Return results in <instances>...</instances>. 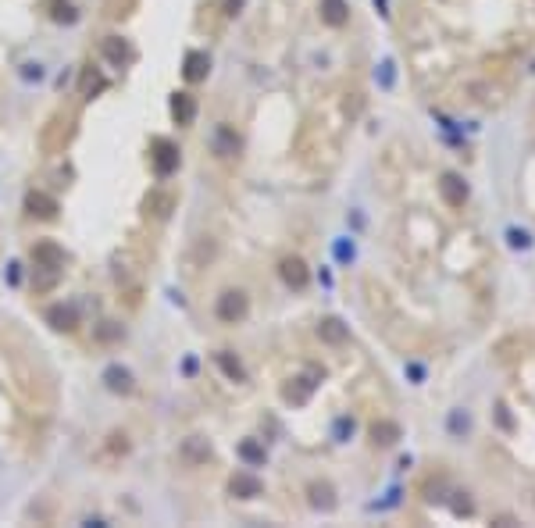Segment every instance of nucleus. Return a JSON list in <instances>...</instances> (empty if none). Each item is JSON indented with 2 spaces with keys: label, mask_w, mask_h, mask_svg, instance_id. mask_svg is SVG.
<instances>
[{
  "label": "nucleus",
  "mask_w": 535,
  "mask_h": 528,
  "mask_svg": "<svg viewBox=\"0 0 535 528\" xmlns=\"http://www.w3.org/2000/svg\"><path fill=\"white\" fill-rule=\"evenodd\" d=\"M246 311H250V300H246V293L243 289H225L218 304H214V314L225 322V325H236L246 318Z\"/></svg>",
  "instance_id": "1"
},
{
  "label": "nucleus",
  "mask_w": 535,
  "mask_h": 528,
  "mask_svg": "<svg viewBox=\"0 0 535 528\" xmlns=\"http://www.w3.org/2000/svg\"><path fill=\"white\" fill-rule=\"evenodd\" d=\"M154 168H157V175H172L175 168H179V146L172 139H154Z\"/></svg>",
  "instance_id": "2"
},
{
  "label": "nucleus",
  "mask_w": 535,
  "mask_h": 528,
  "mask_svg": "<svg viewBox=\"0 0 535 528\" xmlns=\"http://www.w3.org/2000/svg\"><path fill=\"white\" fill-rule=\"evenodd\" d=\"M279 275L285 286H293V289H303L307 282H311V271H307V264L300 257H282L279 261Z\"/></svg>",
  "instance_id": "3"
},
{
  "label": "nucleus",
  "mask_w": 535,
  "mask_h": 528,
  "mask_svg": "<svg viewBox=\"0 0 535 528\" xmlns=\"http://www.w3.org/2000/svg\"><path fill=\"white\" fill-rule=\"evenodd\" d=\"M439 193H443V200H446L450 207H464V204H467V182H464L461 175H454V172H446V175L439 179Z\"/></svg>",
  "instance_id": "4"
},
{
  "label": "nucleus",
  "mask_w": 535,
  "mask_h": 528,
  "mask_svg": "<svg viewBox=\"0 0 535 528\" xmlns=\"http://www.w3.org/2000/svg\"><path fill=\"white\" fill-rule=\"evenodd\" d=\"M26 211L32 218H57V200L50 193H43V189H32V193L26 197Z\"/></svg>",
  "instance_id": "5"
},
{
  "label": "nucleus",
  "mask_w": 535,
  "mask_h": 528,
  "mask_svg": "<svg viewBox=\"0 0 535 528\" xmlns=\"http://www.w3.org/2000/svg\"><path fill=\"white\" fill-rule=\"evenodd\" d=\"M32 264H36V268H61V264H65V253H61L57 243L43 239V243L32 246Z\"/></svg>",
  "instance_id": "6"
},
{
  "label": "nucleus",
  "mask_w": 535,
  "mask_h": 528,
  "mask_svg": "<svg viewBox=\"0 0 535 528\" xmlns=\"http://www.w3.org/2000/svg\"><path fill=\"white\" fill-rule=\"evenodd\" d=\"M229 489H232V496H239V500H254V496H261V478H254V475H246V471H236L232 478H229Z\"/></svg>",
  "instance_id": "7"
},
{
  "label": "nucleus",
  "mask_w": 535,
  "mask_h": 528,
  "mask_svg": "<svg viewBox=\"0 0 535 528\" xmlns=\"http://www.w3.org/2000/svg\"><path fill=\"white\" fill-rule=\"evenodd\" d=\"M211 72V57L203 50H190L186 54V68H182V75H186V82H203Z\"/></svg>",
  "instance_id": "8"
},
{
  "label": "nucleus",
  "mask_w": 535,
  "mask_h": 528,
  "mask_svg": "<svg viewBox=\"0 0 535 528\" xmlns=\"http://www.w3.org/2000/svg\"><path fill=\"white\" fill-rule=\"evenodd\" d=\"M47 322H50L57 332H75L79 314H75V307H68V304H54V307L47 311Z\"/></svg>",
  "instance_id": "9"
},
{
  "label": "nucleus",
  "mask_w": 535,
  "mask_h": 528,
  "mask_svg": "<svg viewBox=\"0 0 535 528\" xmlns=\"http://www.w3.org/2000/svg\"><path fill=\"white\" fill-rule=\"evenodd\" d=\"M367 436H372L375 447H393V442L400 439V425L396 421H372V429H367Z\"/></svg>",
  "instance_id": "10"
},
{
  "label": "nucleus",
  "mask_w": 535,
  "mask_h": 528,
  "mask_svg": "<svg viewBox=\"0 0 535 528\" xmlns=\"http://www.w3.org/2000/svg\"><path fill=\"white\" fill-rule=\"evenodd\" d=\"M172 118L179 125H190L196 118V97L193 93H175L172 97Z\"/></svg>",
  "instance_id": "11"
},
{
  "label": "nucleus",
  "mask_w": 535,
  "mask_h": 528,
  "mask_svg": "<svg viewBox=\"0 0 535 528\" xmlns=\"http://www.w3.org/2000/svg\"><path fill=\"white\" fill-rule=\"evenodd\" d=\"M104 382H108V389L111 393H132V371L129 368H121V364H111L108 371H104Z\"/></svg>",
  "instance_id": "12"
},
{
  "label": "nucleus",
  "mask_w": 535,
  "mask_h": 528,
  "mask_svg": "<svg viewBox=\"0 0 535 528\" xmlns=\"http://www.w3.org/2000/svg\"><path fill=\"white\" fill-rule=\"evenodd\" d=\"M104 57L111 61V65H129V61H132V47L121 36H108L104 39Z\"/></svg>",
  "instance_id": "13"
},
{
  "label": "nucleus",
  "mask_w": 535,
  "mask_h": 528,
  "mask_svg": "<svg viewBox=\"0 0 535 528\" xmlns=\"http://www.w3.org/2000/svg\"><path fill=\"white\" fill-rule=\"evenodd\" d=\"M321 18L328 26H346L350 22V8H346V0H321Z\"/></svg>",
  "instance_id": "14"
},
{
  "label": "nucleus",
  "mask_w": 535,
  "mask_h": 528,
  "mask_svg": "<svg viewBox=\"0 0 535 528\" xmlns=\"http://www.w3.org/2000/svg\"><path fill=\"white\" fill-rule=\"evenodd\" d=\"M318 335L325 343H332V346H339V343H346L350 340V329L339 322V318H325L321 325H318Z\"/></svg>",
  "instance_id": "15"
},
{
  "label": "nucleus",
  "mask_w": 535,
  "mask_h": 528,
  "mask_svg": "<svg viewBox=\"0 0 535 528\" xmlns=\"http://www.w3.org/2000/svg\"><path fill=\"white\" fill-rule=\"evenodd\" d=\"M311 507H318V511H332L336 507V489L328 482H311Z\"/></svg>",
  "instance_id": "16"
},
{
  "label": "nucleus",
  "mask_w": 535,
  "mask_h": 528,
  "mask_svg": "<svg viewBox=\"0 0 535 528\" xmlns=\"http://www.w3.org/2000/svg\"><path fill=\"white\" fill-rule=\"evenodd\" d=\"M175 211V197L172 193H161V189H154V193L147 197V215H154V218H168Z\"/></svg>",
  "instance_id": "17"
},
{
  "label": "nucleus",
  "mask_w": 535,
  "mask_h": 528,
  "mask_svg": "<svg viewBox=\"0 0 535 528\" xmlns=\"http://www.w3.org/2000/svg\"><path fill=\"white\" fill-rule=\"evenodd\" d=\"M214 150H218L221 157H232V154H239V136L229 129V125H221V129L214 133Z\"/></svg>",
  "instance_id": "18"
},
{
  "label": "nucleus",
  "mask_w": 535,
  "mask_h": 528,
  "mask_svg": "<svg viewBox=\"0 0 535 528\" xmlns=\"http://www.w3.org/2000/svg\"><path fill=\"white\" fill-rule=\"evenodd\" d=\"M54 125H61V118H54ZM72 139V118H65V129H47L43 133V146L47 150H61Z\"/></svg>",
  "instance_id": "19"
},
{
  "label": "nucleus",
  "mask_w": 535,
  "mask_h": 528,
  "mask_svg": "<svg viewBox=\"0 0 535 528\" xmlns=\"http://www.w3.org/2000/svg\"><path fill=\"white\" fill-rule=\"evenodd\" d=\"M182 457L190 464H203V460H211V447L203 439H186L182 442Z\"/></svg>",
  "instance_id": "20"
},
{
  "label": "nucleus",
  "mask_w": 535,
  "mask_h": 528,
  "mask_svg": "<svg viewBox=\"0 0 535 528\" xmlns=\"http://www.w3.org/2000/svg\"><path fill=\"white\" fill-rule=\"evenodd\" d=\"M218 364H221V371L229 375L232 382H246V371H243V364L236 361V357H232L229 350H221V353H218Z\"/></svg>",
  "instance_id": "21"
},
{
  "label": "nucleus",
  "mask_w": 535,
  "mask_h": 528,
  "mask_svg": "<svg viewBox=\"0 0 535 528\" xmlns=\"http://www.w3.org/2000/svg\"><path fill=\"white\" fill-rule=\"evenodd\" d=\"M108 82H104V75L100 72H93V68H86V75H82V82H79V93L82 97H93V93H100Z\"/></svg>",
  "instance_id": "22"
},
{
  "label": "nucleus",
  "mask_w": 535,
  "mask_h": 528,
  "mask_svg": "<svg viewBox=\"0 0 535 528\" xmlns=\"http://www.w3.org/2000/svg\"><path fill=\"white\" fill-rule=\"evenodd\" d=\"M50 18H54V22H65V26H72L75 22V8L68 4V0H50Z\"/></svg>",
  "instance_id": "23"
},
{
  "label": "nucleus",
  "mask_w": 535,
  "mask_h": 528,
  "mask_svg": "<svg viewBox=\"0 0 535 528\" xmlns=\"http://www.w3.org/2000/svg\"><path fill=\"white\" fill-rule=\"evenodd\" d=\"M121 335H125V332H121V325H114V322H104V325H100V329H97V340H100V343H111V340H121Z\"/></svg>",
  "instance_id": "24"
},
{
  "label": "nucleus",
  "mask_w": 535,
  "mask_h": 528,
  "mask_svg": "<svg viewBox=\"0 0 535 528\" xmlns=\"http://www.w3.org/2000/svg\"><path fill=\"white\" fill-rule=\"evenodd\" d=\"M239 453H243L246 460H254V464H264V450L257 447V442H250V439H246L243 447H239Z\"/></svg>",
  "instance_id": "25"
}]
</instances>
